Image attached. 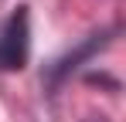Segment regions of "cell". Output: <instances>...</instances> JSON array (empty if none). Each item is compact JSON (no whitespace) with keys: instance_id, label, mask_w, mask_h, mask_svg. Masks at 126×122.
Returning a JSON list of instances; mask_svg holds the SVG:
<instances>
[{"instance_id":"cell-1","label":"cell","mask_w":126,"mask_h":122,"mask_svg":"<svg viewBox=\"0 0 126 122\" xmlns=\"http://www.w3.org/2000/svg\"><path fill=\"white\" fill-rule=\"evenodd\" d=\"M27 51H31V17L27 7H17L0 31V71H21L27 64Z\"/></svg>"}]
</instances>
